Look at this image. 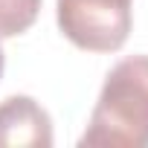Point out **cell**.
<instances>
[{
	"mask_svg": "<svg viewBox=\"0 0 148 148\" xmlns=\"http://www.w3.org/2000/svg\"><path fill=\"white\" fill-rule=\"evenodd\" d=\"M79 145L148 148V55L122 58L108 73Z\"/></svg>",
	"mask_w": 148,
	"mask_h": 148,
	"instance_id": "obj_1",
	"label": "cell"
},
{
	"mask_svg": "<svg viewBox=\"0 0 148 148\" xmlns=\"http://www.w3.org/2000/svg\"><path fill=\"white\" fill-rule=\"evenodd\" d=\"M58 29L87 52H116L131 35V0H58Z\"/></svg>",
	"mask_w": 148,
	"mask_h": 148,
	"instance_id": "obj_2",
	"label": "cell"
},
{
	"mask_svg": "<svg viewBox=\"0 0 148 148\" xmlns=\"http://www.w3.org/2000/svg\"><path fill=\"white\" fill-rule=\"evenodd\" d=\"M52 142V119L32 96L0 102V148H49Z\"/></svg>",
	"mask_w": 148,
	"mask_h": 148,
	"instance_id": "obj_3",
	"label": "cell"
},
{
	"mask_svg": "<svg viewBox=\"0 0 148 148\" xmlns=\"http://www.w3.org/2000/svg\"><path fill=\"white\" fill-rule=\"evenodd\" d=\"M41 12V0H0V38L26 32Z\"/></svg>",
	"mask_w": 148,
	"mask_h": 148,
	"instance_id": "obj_4",
	"label": "cell"
},
{
	"mask_svg": "<svg viewBox=\"0 0 148 148\" xmlns=\"http://www.w3.org/2000/svg\"><path fill=\"white\" fill-rule=\"evenodd\" d=\"M3 67H6V55H3V47H0V79H3Z\"/></svg>",
	"mask_w": 148,
	"mask_h": 148,
	"instance_id": "obj_5",
	"label": "cell"
}]
</instances>
